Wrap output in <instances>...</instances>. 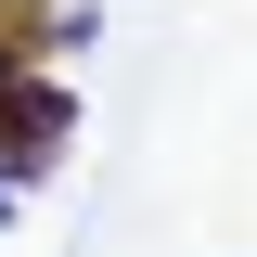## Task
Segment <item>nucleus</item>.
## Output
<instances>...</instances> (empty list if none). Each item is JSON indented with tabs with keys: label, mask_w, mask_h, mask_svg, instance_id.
I'll list each match as a JSON object with an SVG mask.
<instances>
[{
	"label": "nucleus",
	"mask_w": 257,
	"mask_h": 257,
	"mask_svg": "<svg viewBox=\"0 0 257 257\" xmlns=\"http://www.w3.org/2000/svg\"><path fill=\"white\" fill-rule=\"evenodd\" d=\"M0 219H13V167H0Z\"/></svg>",
	"instance_id": "f257e3e1"
}]
</instances>
